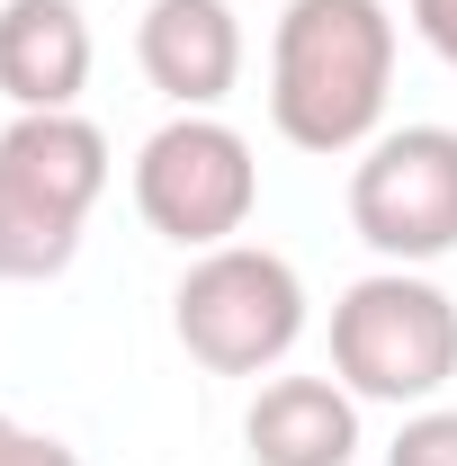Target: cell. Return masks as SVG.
<instances>
[{
	"instance_id": "cell-2",
	"label": "cell",
	"mask_w": 457,
	"mask_h": 466,
	"mask_svg": "<svg viewBox=\"0 0 457 466\" xmlns=\"http://www.w3.org/2000/svg\"><path fill=\"white\" fill-rule=\"evenodd\" d=\"M99 188H108V135L81 108L9 116L0 126V279L18 288L63 279Z\"/></svg>"
},
{
	"instance_id": "cell-8",
	"label": "cell",
	"mask_w": 457,
	"mask_h": 466,
	"mask_svg": "<svg viewBox=\"0 0 457 466\" xmlns=\"http://www.w3.org/2000/svg\"><path fill=\"white\" fill-rule=\"evenodd\" d=\"M0 90L18 116L72 108L90 90V18L81 0H0Z\"/></svg>"
},
{
	"instance_id": "cell-3",
	"label": "cell",
	"mask_w": 457,
	"mask_h": 466,
	"mask_svg": "<svg viewBox=\"0 0 457 466\" xmlns=\"http://www.w3.org/2000/svg\"><path fill=\"white\" fill-rule=\"evenodd\" d=\"M171 332L207 377H260L305 341V279L269 242H216L179 279Z\"/></svg>"
},
{
	"instance_id": "cell-11",
	"label": "cell",
	"mask_w": 457,
	"mask_h": 466,
	"mask_svg": "<svg viewBox=\"0 0 457 466\" xmlns=\"http://www.w3.org/2000/svg\"><path fill=\"white\" fill-rule=\"evenodd\" d=\"M0 466H81V449H63L55 431H18L0 412Z\"/></svg>"
},
{
	"instance_id": "cell-4",
	"label": "cell",
	"mask_w": 457,
	"mask_h": 466,
	"mask_svg": "<svg viewBox=\"0 0 457 466\" xmlns=\"http://www.w3.org/2000/svg\"><path fill=\"white\" fill-rule=\"evenodd\" d=\"M332 377L359 404H431L457 377V305L421 269H377L332 305Z\"/></svg>"
},
{
	"instance_id": "cell-6",
	"label": "cell",
	"mask_w": 457,
	"mask_h": 466,
	"mask_svg": "<svg viewBox=\"0 0 457 466\" xmlns=\"http://www.w3.org/2000/svg\"><path fill=\"white\" fill-rule=\"evenodd\" d=\"M350 225L377 260L421 269L457 251V126H395L350 171Z\"/></svg>"
},
{
	"instance_id": "cell-12",
	"label": "cell",
	"mask_w": 457,
	"mask_h": 466,
	"mask_svg": "<svg viewBox=\"0 0 457 466\" xmlns=\"http://www.w3.org/2000/svg\"><path fill=\"white\" fill-rule=\"evenodd\" d=\"M412 27H421V46L457 72V0H412Z\"/></svg>"
},
{
	"instance_id": "cell-5",
	"label": "cell",
	"mask_w": 457,
	"mask_h": 466,
	"mask_svg": "<svg viewBox=\"0 0 457 466\" xmlns=\"http://www.w3.org/2000/svg\"><path fill=\"white\" fill-rule=\"evenodd\" d=\"M251 207H260V162H251V144L225 116L179 108L171 126L144 135V153H135V216L162 242L216 251V242H233L251 225Z\"/></svg>"
},
{
	"instance_id": "cell-1",
	"label": "cell",
	"mask_w": 457,
	"mask_h": 466,
	"mask_svg": "<svg viewBox=\"0 0 457 466\" xmlns=\"http://www.w3.org/2000/svg\"><path fill=\"white\" fill-rule=\"evenodd\" d=\"M395 90L386 0H287L269 36V126L296 153H368Z\"/></svg>"
},
{
	"instance_id": "cell-9",
	"label": "cell",
	"mask_w": 457,
	"mask_h": 466,
	"mask_svg": "<svg viewBox=\"0 0 457 466\" xmlns=\"http://www.w3.org/2000/svg\"><path fill=\"white\" fill-rule=\"evenodd\" d=\"M251 466H350L359 458V395L341 377H269L251 395Z\"/></svg>"
},
{
	"instance_id": "cell-7",
	"label": "cell",
	"mask_w": 457,
	"mask_h": 466,
	"mask_svg": "<svg viewBox=\"0 0 457 466\" xmlns=\"http://www.w3.org/2000/svg\"><path fill=\"white\" fill-rule=\"evenodd\" d=\"M135 63L144 81L179 99V108H216L242 81V18L233 0H153L135 27Z\"/></svg>"
},
{
	"instance_id": "cell-10",
	"label": "cell",
	"mask_w": 457,
	"mask_h": 466,
	"mask_svg": "<svg viewBox=\"0 0 457 466\" xmlns=\"http://www.w3.org/2000/svg\"><path fill=\"white\" fill-rule=\"evenodd\" d=\"M386 466H457V412H449V404H421V412L395 431Z\"/></svg>"
}]
</instances>
